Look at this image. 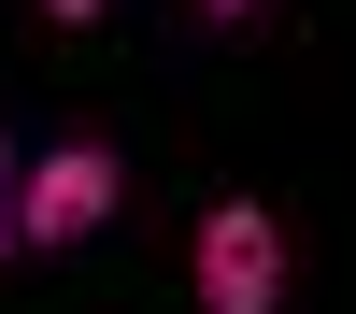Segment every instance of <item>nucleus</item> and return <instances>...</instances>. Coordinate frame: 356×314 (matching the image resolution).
Listing matches in <instances>:
<instances>
[{
    "label": "nucleus",
    "instance_id": "obj_3",
    "mask_svg": "<svg viewBox=\"0 0 356 314\" xmlns=\"http://www.w3.org/2000/svg\"><path fill=\"white\" fill-rule=\"evenodd\" d=\"M29 243V228H15V143H0V257H15Z\"/></svg>",
    "mask_w": 356,
    "mask_h": 314
},
{
    "label": "nucleus",
    "instance_id": "obj_1",
    "mask_svg": "<svg viewBox=\"0 0 356 314\" xmlns=\"http://www.w3.org/2000/svg\"><path fill=\"white\" fill-rule=\"evenodd\" d=\"M186 285H200V314H285V214L271 200H200Z\"/></svg>",
    "mask_w": 356,
    "mask_h": 314
},
{
    "label": "nucleus",
    "instance_id": "obj_5",
    "mask_svg": "<svg viewBox=\"0 0 356 314\" xmlns=\"http://www.w3.org/2000/svg\"><path fill=\"white\" fill-rule=\"evenodd\" d=\"M43 15H57V29H86V15H100V0H43Z\"/></svg>",
    "mask_w": 356,
    "mask_h": 314
},
{
    "label": "nucleus",
    "instance_id": "obj_4",
    "mask_svg": "<svg viewBox=\"0 0 356 314\" xmlns=\"http://www.w3.org/2000/svg\"><path fill=\"white\" fill-rule=\"evenodd\" d=\"M186 15H214V29H243V15H271V0H186Z\"/></svg>",
    "mask_w": 356,
    "mask_h": 314
},
{
    "label": "nucleus",
    "instance_id": "obj_2",
    "mask_svg": "<svg viewBox=\"0 0 356 314\" xmlns=\"http://www.w3.org/2000/svg\"><path fill=\"white\" fill-rule=\"evenodd\" d=\"M114 200H129V157H114L100 129H57L43 157L15 171V228H29V257H57V243H86V228H114Z\"/></svg>",
    "mask_w": 356,
    "mask_h": 314
}]
</instances>
